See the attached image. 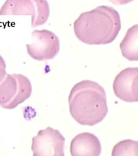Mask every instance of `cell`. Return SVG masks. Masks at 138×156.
Returning <instances> with one entry per match:
<instances>
[{"mask_svg":"<svg viewBox=\"0 0 138 156\" xmlns=\"http://www.w3.org/2000/svg\"><path fill=\"white\" fill-rule=\"evenodd\" d=\"M121 28L119 13L110 6H98L83 12L73 24L78 40L89 45H105L113 41Z\"/></svg>","mask_w":138,"mask_h":156,"instance_id":"obj_1","label":"cell"},{"mask_svg":"<svg viewBox=\"0 0 138 156\" xmlns=\"http://www.w3.org/2000/svg\"><path fill=\"white\" fill-rule=\"evenodd\" d=\"M70 114L82 126L102 122L108 113L105 89L94 81H81L72 87L68 98Z\"/></svg>","mask_w":138,"mask_h":156,"instance_id":"obj_2","label":"cell"},{"mask_svg":"<svg viewBox=\"0 0 138 156\" xmlns=\"http://www.w3.org/2000/svg\"><path fill=\"white\" fill-rule=\"evenodd\" d=\"M32 87L29 79L21 74L6 75L0 83V106L13 109L28 99Z\"/></svg>","mask_w":138,"mask_h":156,"instance_id":"obj_3","label":"cell"},{"mask_svg":"<svg viewBox=\"0 0 138 156\" xmlns=\"http://www.w3.org/2000/svg\"><path fill=\"white\" fill-rule=\"evenodd\" d=\"M27 53L34 59L42 61L55 58L60 50V40L47 30H35L32 33V43L26 44Z\"/></svg>","mask_w":138,"mask_h":156,"instance_id":"obj_4","label":"cell"},{"mask_svg":"<svg viewBox=\"0 0 138 156\" xmlns=\"http://www.w3.org/2000/svg\"><path fill=\"white\" fill-rule=\"evenodd\" d=\"M65 139L57 129L50 127L40 130L32 138L33 156H65Z\"/></svg>","mask_w":138,"mask_h":156,"instance_id":"obj_5","label":"cell"},{"mask_svg":"<svg viewBox=\"0 0 138 156\" xmlns=\"http://www.w3.org/2000/svg\"><path fill=\"white\" fill-rule=\"evenodd\" d=\"M138 80L137 67H129L122 70L113 81L115 95L125 102H138Z\"/></svg>","mask_w":138,"mask_h":156,"instance_id":"obj_6","label":"cell"},{"mask_svg":"<svg viewBox=\"0 0 138 156\" xmlns=\"http://www.w3.org/2000/svg\"><path fill=\"white\" fill-rule=\"evenodd\" d=\"M71 156H100L102 146L95 134L83 132L75 136L70 144Z\"/></svg>","mask_w":138,"mask_h":156,"instance_id":"obj_7","label":"cell"},{"mask_svg":"<svg viewBox=\"0 0 138 156\" xmlns=\"http://www.w3.org/2000/svg\"><path fill=\"white\" fill-rule=\"evenodd\" d=\"M138 25L130 27L120 43L119 48L123 57L130 61L138 60Z\"/></svg>","mask_w":138,"mask_h":156,"instance_id":"obj_8","label":"cell"},{"mask_svg":"<svg viewBox=\"0 0 138 156\" xmlns=\"http://www.w3.org/2000/svg\"><path fill=\"white\" fill-rule=\"evenodd\" d=\"M35 10L33 1H7L0 10V15H28L32 17Z\"/></svg>","mask_w":138,"mask_h":156,"instance_id":"obj_9","label":"cell"},{"mask_svg":"<svg viewBox=\"0 0 138 156\" xmlns=\"http://www.w3.org/2000/svg\"><path fill=\"white\" fill-rule=\"evenodd\" d=\"M111 156H138V141L126 139L119 141L113 147Z\"/></svg>","mask_w":138,"mask_h":156,"instance_id":"obj_10","label":"cell"},{"mask_svg":"<svg viewBox=\"0 0 138 156\" xmlns=\"http://www.w3.org/2000/svg\"><path fill=\"white\" fill-rule=\"evenodd\" d=\"M35 6V13L32 17V27L43 25L46 22L49 16V4L46 1H33Z\"/></svg>","mask_w":138,"mask_h":156,"instance_id":"obj_11","label":"cell"},{"mask_svg":"<svg viewBox=\"0 0 138 156\" xmlns=\"http://www.w3.org/2000/svg\"><path fill=\"white\" fill-rule=\"evenodd\" d=\"M5 62L4 58L0 55V83L4 80L6 75Z\"/></svg>","mask_w":138,"mask_h":156,"instance_id":"obj_12","label":"cell"}]
</instances>
